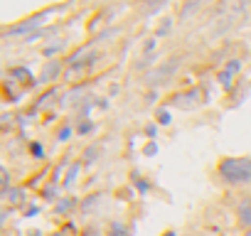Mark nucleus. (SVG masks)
I'll use <instances>...</instances> for the list:
<instances>
[{"label": "nucleus", "instance_id": "7ed1b4c3", "mask_svg": "<svg viewBox=\"0 0 251 236\" xmlns=\"http://www.w3.org/2000/svg\"><path fill=\"white\" fill-rule=\"evenodd\" d=\"M40 23H42V18H32L30 23H23V25H15V27H8V30H5V35H8V37H13V35H25V32H30L32 27H37Z\"/></svg>", "mask_w": 251, "mask_h": 236}, {"label": "nucleus", "instance_id": "f257e3e1", "mask_svg": "<svg viewBox=\"0 0 251 236\" xmlns=\"http://www.w3.org/2000/svg\"><path fill=\"white\" fill-rule=\"evenodd\" d=\"M217 172L226 185H251V158H226L219 163Z\"/></svg>", "mask_w": 251, "mask_h": 236}, {"label": "nucleus", "instance_id": "20e7f679", "mask_svg": "<svg viewBox=\"0 0 251 236\" xmlns=\"http://www.w3.org/2000/svg\"><path fill=\"white\" fill-rule=\"evenodd\" d=\"M246 236H251V231H249V234H246Z\"/></svg>", "mask_w": 251, "mask_h": 236}, {"label": "nucleus", "instance_id": "f03ea898", "mask_svg": "<svg viewBox=\"0 0 251 236\" xmlns=\"http://www.w3.org/2000/svg\"><path fill=\"white\" fill-rule=\"evenodd\" d=\"M236 216H239V224H241L244 229H251V199H241V202H239Z\"/></svg>", "mask_w": 251, "mask_h": 236}]
</instances>
